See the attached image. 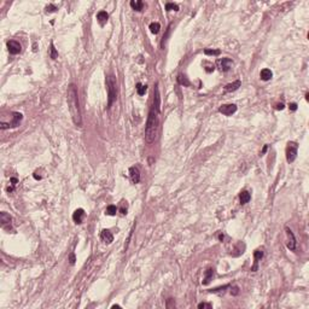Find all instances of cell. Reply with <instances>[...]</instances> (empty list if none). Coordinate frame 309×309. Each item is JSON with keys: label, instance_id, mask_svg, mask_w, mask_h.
<instances>
[{"label": "cell", "instance_id": "1", "mask_svg": "<svg viewBox=\"0 0 309 309\" xmlns=\"http://www.w3.org/2000/svg\"><path fill=\"white\" fill-rule=\"evenodd\" d=\"M67 102L69 106V111L73 118V122L75 126L81 127L82 126V117H81V109L79 103V96H77V88L74 83H70L67 92Z\"/></svg>", "mask_w": 309, "mask_h": 309}, {"label": "cell", "instance_id": "2", "mask_svg": "<svg viewBox=\"0 0 309 309\" xmlns=\"http://www.w3.org/2000/svg\"><path fill=\"white\" fill-rule=\"evenodd\" d=\"M160 113H161L160 109H156L153 106L150 109L146 127H145V141L147 144H152L157 137L158 126H160Z\"/></svg>", "mask_w": 309, "mask_h": 309}, {"label": "cell", "instance_id": "3", "mask_svg": "<svg viewBox=\"0 0 309 309\" xmlns=\"http://www.w3.org/2000/svg\"><path fill=\"white\" fill-rule=\"evenodd\" d=\"M106 86H107V107L113 105V103L116 100L117 96V82L116 77L114 75H110L106 80Z\"/></svg>", "mask_w": 309, "mask_h": 309}, {"label": "cell", "instance_id": "4", "mask_svg": "<svg viewBox=\"0 0 309 309\" xmlns=\"http://www.w3.org/2000/svg\"><path fill=\"white\" fill-rule=\"evenodd\" d=\"M22 120H23V115H22L21 113H12L11 114V118L9 121L1 120V122H0V128H1V129H9V128L18 127Z\"/></svg>", "mask_w": 309, "mask_h": 309}, {"label": "cell", "instance_id": "5", "mask_svg": "<svg viewBox=\"0 0 309 309\" xmlns=\"http://www.w3.org/2000/svg\"><path fill=\"white\" fill-rule=\"evenodd\" d=\"M297 150H298V145L294 141H290L286 147V161L289 163H292L296 157H297Z\"/></svg>", "mask_w": 309, "mask_h": 309}, {"label": "cell", "instance_id": "6", "mask_svg": "<svg viewBox=\"0 0 309 309\" xmlns=\"http://www.w3.org/2000/svg\"><path fill=\"white\" fill-rule=\"evenodd\" d=\"M237 111V105L234 104H224L219 107V113H221L225 116H232Z\"/></svg>", "mask_w": 309, "mask_h": 309}, {"label": "cell", "instance_id": "7", "mask_svg": "<svg viewBox=\"0 0 309 309\" xmlns=\"http://www.w3.org/2000/svg\"><path fill=\"white\" fill-rule=\"evenodd\" d=\"M216 65H217L219 69L221 71H228L232 68L233 62H232L231 58H221V59H219L216 62Z\"/></svg>", "mask_w": 309, "mask_h": 309}, {"label": "cell", "instance_id": "8", "mask_svg": "<svg viewBox=\"0 0 309 309\" xmlns=\"http://www.w3.org/2000/svg\"><path fill=\"white\" fill-rule=\"evenodd\" d=\"M7 50L11 54L16 56L22 51V46H21L19 42H17L15 40H10V41H7Z\"/></svg>", "mask_w": 309, "mask_h": 309}, {"label": "cell", "instance_id": "9", "mask_svg": "<svg viewBox=\"0 0 309 309\" xmlns=\"http://www.w3.org/2000/svg\"><path fill=\"white\" fill-rule=\"evenodd\" d=\"M285 231H286V235L289 238V241H288V249L290 250H295L296 249V238L292 233V231L289 228V227H285Z\"/></svg>", "mask_w": 309, "mask_h": 309}, {"label": "cell", "instance_id": "10", "mask_svg": "<svg viewBox=\"0 0 309 309\" xmlns=\"http://www.w3.org/2000/svg\"><path fill=\"white\" fill-rule=\"evenodd\" d=\"M129 175H130V179H132V181H133V184H139L140 171H139L138 167H130L129 168Z\"/></svg>", "mask_w": 309, "mask_h": 309}, {"label": "cell", "instance_id": "11", "mask_svg": "<svg viewBox=\"0 0 309 309\" xmlns=\"http://www.w3.org/2000/svg\"><path fill=\"white\" fill-rule=\"evenodd\" d=\"M83 217H85V210H83L82 208L76 209V210L74 211V214H73V220H74V222L77 224V225L82 224Z\"/></svg>", "mask_w": 309, "mask_h": 309}, {"label": "cell", "instance_id": "12", "mask_svg": "<svg viewBox=\"0 0 309 309\" xmlns=\"http://www.w3.org/2000/svg\"><path fill=\"white\" fill-rule=\"evenodd\" d=\"M100 238L103 239V241L106 243V244H110V243H113V240H114V235L109 230H103L102 234H100Z\"/></svg>", "mask_w": 309, "mask_h": 309}, {"label": "cell", "instance_id": "13", "mask_svg": "<svg viewBox=\"0 0 309 309\" xmlns=\"http://www.w3.org/2000/svg\"><path fill=\"white\" fill-rule=\"evenodd\" d=\"M240 85H241L240 80H237V81H234L232 83H228V85L225 86V92H234V91H237L238 88L240 87Z\"/></svg>", "mask_w": 309, "mask_h": 309}, {"label": "cell", "instance_id": "14", "mask_svg": "<svg viewBox=\"0 0 309 309\" xmlns=\"http://www.w3.org/2000/svg\"><path fill=\"white\" fill-rule=\"evenodd\" d=\"M107 18H109V15L106 11H99L98 15H97V19L98 22L100 23V26H104L106 22H107Z\"/></svg>", "mask_w": 309, "mask_h": 309}, {"label": "cell", "instance_id": "15", "mask_svg": "<svg viewBox=\"0 0 309 309\" xmlns=\"http://www.w3.org/2000/svg\"><path fill=\"white\" fill-rule=\"evenodd\" d=\"M250 198H251V194H250L249 191H243V192H240V194H239L240 204H246V203L250 201Z\"/></svg>", "mask_w": 309, "mask_h": 309}, {"label": "cell", "instance_id": "16", "mask_svg": "<svg viewBox=\"0 0 309 309\" xmlns=\"http://www.w3.org/2000/svg\"><path fill=\"white\" fill-rule=\"evenodd\" d=\"M0 221H1V225L3 226H5V225H11V221H12V217L7 214V213H5V211H3L1 214H0Z\"/></svg>", "mask_w": 309, "mask_h": 309}, {"label": "cell", "instance_id": "17", "mask_svg": "<svg viewBox=\"0 0 309 309\" xmlns=\"http://www.w3.org/2000/svg\"><path fill=\"white\" fill-rule=\"evenodd\" d=\"M260 76H261V80H263V81H268V80L272 79L273 73H272L269 69H262Z\"/></svg>", "mask_w": 309, "mask_h": 309}, {"label": "cell", "instance_id": "18", "mask_svg": "<svg viewBox=\"0 0 309 309\" xmlns=\"http://www.w3.org/2000/svg\"><path fill=\"white\" fill-rule=\"evenodd\" d=\"M254 257H255V266L251 268V271H254V272H255V271L257 269V263H258V261H260V260L263 257V252H262L261 250H256V251L254 252Z\"/></svg>", "mask_w": 309, "mask_h": 309}, {"label": "cell", "instance_id": "19", "mask_svg": "<svg viewBox=\"0 0 309 309\" xmlns=\"http://www.w3.org/2000/svg\"><path fill=\"white\" fill-rule=\"evenodd\" d=\"M213 275H214V268L207 269L205 277H204V280H203V285H208V284L210 283V280L213 279Z\"/></svg>", "mask_w": 309, "mask_h": 309}, {"label": "cell", "instance_id": "20", "mask_svg": "<svg viewBox=\"0 0 309 309\" xmlns=\"http://www.w3.org/2000/svg\"><path fill=\"white\" fill-rule=\"evenodd\" d=\"M130 6H132V9L135 10V11H141L144 4H143L141 0H137V1H134V0H132V1H130Z\"/></svg>", "mask_w": 309, "mask_h": 309}, {"label": "cell", "instance_id": "21", "mask_svg": "<svg viewBox=\"0 0 309 309\" xmlns=\"http://www.w3.org/2000/svg\"><path fill=\"white\" fill-rule=\"evenodd\" d=\"M160 29H161V24L158 23V22H152V23L150 24V30H151L152 34H158Z\"/></svg>", "mask_w": 309, "mask_h": 309}, {"label": "cell", "instance_id": "22", "mask_svg": "<svg viewBox=\"0 0 309 309\" xmlns=\"http://www.w3.org/2000/svg\"><path fill=\"white\" fill-rule=\"evenodd\" d=\"M146 90H147V86H146V85H143V83H140V82L137 83V92H138L139 96H144L145 92H146Z\"/></svg>", "mask_w": 309, "mask_h": 309}, {"label": "cell", "instance_id": "23", "mask_svg": "<svg viewBox=\"0 0 309 309\" xmlns=\"http://www.w3.org/2000/svg\"><path fill=\"white\" fill-rule=\"evenodd\" d=\"M178 82L180 83V85H182V86H185V87H188L191 83H190V81L187 80V77H185L184 75H179L178 76Z\"/></svg>", "mask_w": 309, "mask_h": 309}, {"label": "cell", "instance_id": "24", "mask_svg": "<svg viewBox=\"0 0 309 309\" xmlns=\"http://www.w3.org/2000/svg\"><path fill=\"white\" fill-rule=\"evenodd\" d=\"M50 57L52 59H57V57H58V52L53 45V42H51V45H50Z\"/></svg>", "mask_w": 309, "mask_h": 309}, {"label": "cell", "instance_id": "25", "mask_svg": "<svg viewBox=\"0 0 309 309\" xmlns=\"http://www.w3.org/2000/svg\"><path fill=\"white\" fill-rule=\"evenodd\" d=\"M116 213H117V208H116V205H109V207L106 208V214L110 215V216L116 215Z\"/></svg>", "mask_w": 309, "mask_h": 309}, {"label": "cell", "instance_id": "26", "mask_svg": "<svg viewBox=\"0 0 309 309\" xmlns=\"http://www.w3.org/2000/svg\"><path fill=\"white\" fill-rule=\"evenodd\" d=\"M166 10L167 11H179V5H176L174 3H167L166 4Z\"/></svg>", "mask_w": 309, "mask_h": 309}, {"label": "cell", "instance_id": "27", "mask_svg": "<svg viewBox=\"0 0 309 309\" xmlns=\"http://www.w3.org/2000/svg\"><path fill=\"white\" fill-rule=\"evenodd\" d=\"M204 53H205L207 56H219L220 53H221V51H220V50H211V49H205V50H204Z\"/></svg>", "mask_w": 309, "mask_h": 309}, {"label": "cell", "instance_id": "28", "mask_svg": "<svg viewBox=\"0 0 309 309\" xmlns=\"http://www.w3.org/2000/svg\"><path fill=\"white\" fill-rule=\"evenodd\" d=\"M227 288H230V285H225V286H222V288H216V289H214V290H210L209 292H220V291H224V290L227 289Z\"/></svg>", "mask_w": 309, "mask_h": 309}, {"label": "cell", "instance_id": "29", "mask_svg": "<svg viewBox=\"0 0 309 309\" xmlns=\"http://www.w3.org/2000/svg\"><path fill=\"white\" fill-rule=\"evenodd\" d=\"M56 10H57V7H56L54 5H52V4H50V5L46 6V12H54Z\"/></svg>", "mask_w": 309, "mask_h": 309}, {"label": "cell", "instance_id": "30", "mask_svg": "<svg viewBox=\"0 0 309 309\" xmlns=\"http://www.w3.org/2000/svg\"><path fill=\"white\" fill-rule=\"evenodd\" d=\"M205 64H208V68H205V70H207V73H211V71H214V64H209L208 62H205Z\"/></svg>", "mask_w": 309, "mask_h": 309}, {"label": "cell", "instance_id": "31", "mask_svg": "<svg viewBox=\"0 0 309 309\" xmlns=\"http://www.w3.org/2000/svg\"><path fill=\"white\" fill-rule=\"evenodd\" d=\"M198 308L199 309H203V308H211V304H209V303H199L198 304Z\"/></svg>", "mask_w": 309, "mask_h": 309}, {"label": "cell", "instance_id": "32", "mask_svg": "<svg viewBox=\"0 0 309 309\" xmlns=\"http://www.w3.org/2000/svg\"><path fill=\"white\" fill-rule=\"evenodd\" d=\"M289 109L291 110V111H296V110H297V104L296 103H290L289 104Z\"/></svg>", "mask_w": 309, "mask_h": 309}, {"label": "cell", "instance_id": "33", "mask_svg": "<svg viewBox=\"0 0 309 309\" xmlns=\"http://www.w3.org/2000/svg\"><path fill=\"white\" fill-rule=\"evenodd\" d=\"M75 261H76L75 254H70V255H69V262H70V264H75Z\"/></svg>", "mask_w": 309, "mask_h": 309}, {"label": "cell", "instance_id": "34", "mask_svg": "<svg viewBox=\"0 0 309 309\" xmlns=\"http://www.w3.org/2000/svg\"><path fill=\"white\" fill-rule=\"evenodd\" d=\"M275 109H277V110H283V109H284V104H281V103L278 104V105L275 106Z\"/></svg>", "mask_w": 309, "mask_h": 309}, {"label": "cell", "instance_id": "35", "mask_svg": "<svg viewBox=\"0 0 309 309\" xmlns=\"http://www.w3.org/2000/svg\"><path fill=\"white\" fill-rule=\"evenodd\" d=\"M238 290H239V289L237 288V286H234V288H233V292H232V291H231V292H232L233 295H238Z\"/></svg>", "mask_w": 309, "mask_h": 309}, {"label": "cell", "instance_id": "36", "mask_svg": "<svg viewBox=\"0 0 309 309\" xmlns=\"http://www.w3.org/2000/svg\"><path fill=\"white\" fill-rule=\"evenodd\" d=\"M121 213H122V214H123V215H126V214H127V208H124V207H122V208H121Z\"/></svg>", "mask_w": 309, "mask_h": 309}, {"label": "cell", "instance_id": "37", "mask_svg": "<svg viewBox=\"0 0 309 309\" xmlns=\"http://www.w3.org/2000/svg\"><path fill=\"white\" fill-rule=\"evenodd\" d=\"M267 147H268L267 145H264V146H263V149H262V151H261V154H263L264 152H266V151H267Z\"/></svg>", "mask_w": 309, "mask_h": 309}, {"label": "cell", "instance_id": "38", "mask_svg": "<svg viewBox=\"0 0 309 309\" xmlns=\"http://www.w3.org/2000/svg\"><path fill=\"white\" fill-rule=\"evenodd\" d=\"M33 176H34V179H36V180H41V176H40V175H38L36 173H35Z\"/></svg>", "mask_w": 309, "mask_h": 309}, {"label": "cell", "instance_id": "39", "mask_svg": "<svg viewBox=\"0 0 309 309\" xmlns=\"http://www.w3.org/2000/svg\"><path fill=\"white\" fill-rule=\"evenodd\" d=\"M11 182H12V185H16V184H17V179H16V178H12V179H11Z\"/></svg>", "mask_w": 309, "mask_h": 309}, {"label": "cell", "instance_id": "40", "mask_svg": "<svg viewBox=\"0 0 309 309\" xmlns=\"http://www.w3.org/2000/svg\"><path fill=\"white\" fill-rule=\"evenodd\" d=\"M113 308H120V305H118V304H115V305H113Z\"/></svg>", "mask_w": 309, "mask_h": 309}]
</instances>
